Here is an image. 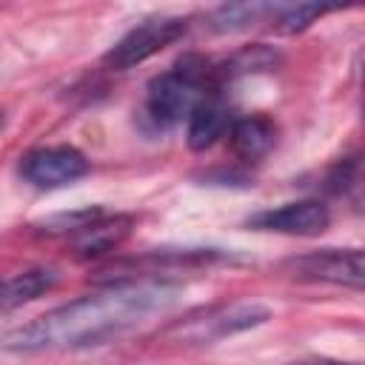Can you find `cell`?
Listing matches in <instances>:
<instances>
[{
	"label": "cell",
	"mask_w": 365,
	"mask_h": 365,
	"mask_svg": "<svg viewBox=\"0 0 365 365\" xmlns=\"http://www.w3.org/2000/svg\"><path fill=\"white\" fill-rule=\"evenodd\" d=\"M277 134H279L277 123L268 114H245V117H234L225 137L237 160L259 163L277 145Z\"/></svg>",
	"instance_id": "obj_10"
},
{
	"label": "cell",
	"mask_w": 365,
	"mask_h": 365,
	"mask_svg": "<svg viewBox=\"0 0 365 365\" xmlns=\"http://www.w3.org/2000/svg\"><path fill=\"white\" fill-rule=\"evenodd\" d=\"M291 365H359V362H342V359H331V356H305Z\"/></svg>",
	"instance_id": "obj_13"
},
{
	"label": "cell",
	"mask_w": 365,
	"mask_h": 365,
	"mask_svg": "<svg viewBox=\"0 0 365 365\" xmlns=\"http://www.w3.org/2000/svg\"><path fill=\"white\" fill-rule=\"evenodd\" d=\"M231 123H234V108L228 106V97L222 94V88H211L208 94H202V100L185 117V143H188V148L191 151H205V148L217 145L228 134Z\"/></svg>",
	"instance_id": "obj_9"
},
{
	"label": "cell",
	"mask_w": 365,
	"mask_h": 365,
	"mask_svg": "<svg viewBox=\"0 0 365 365\" xmlns=\"http://www.w3.org/2000/svg\"><path fill=\"white\" fill-rule=\"evenodd\" d=\"M180 288L145 279L117 282L103 291L86 294L66 305H57L0 336L3 351L43 354V351H80L120 339L145 319L165 314L177 302Z\"/></svg>",
	"instance_id": "obj_1"
},
{
	"label": "cell",
	"mask_w": 365,
	"mask_h": 365,
	"mask_svg": "<svg viewBox=\"0 0 365 365\" xmlns=\"http://www.w3.org/2000/svg\"><path fill=\"white\" fill-rule=\"evenodd\" d=\"M279 6H268V3H237V6H220L211 17L208 26L214 31H242V29H254V26H274Z\"/></svg>",
	"instance_id": "obj_12"
},
{
	"label": "cell",
	"mask_w": 365,
	"mask_h": 365,
	"mask_svg": "<svg viewBox=\"0 0 365 365\" xmlns=\"http://www.w3.org/2000/svg\"><path fill=\"white\" fill-rule=\"evenodd\" d=\"M60 274L48 265H31L23 271H14L9 277H0V311H14L43 294H48L57 285Z\"/></svg>",
	"instance_id": "obj_11"
},
{
	"label": "cell",
	"mask_w": 365,
	"mask_h": 365,
	"mask_svg": "<svg viewBox=\"0 0 365 365\" xmlns=\"http://www.w3.org/2000/svg\"><path fill=\"white\" fill-rule=\"evenodd\" d=\"M211 88H220L214 83V63L194 51L182 54L171 68H165L145 86L143 103L137 108L140 128L151 137L171 131Z\"/></svg>",
	"instance_id": "obj_2"
},
{
	"label": "cell",
	"mask_w": 365,
	"mask_h": 365,
	"mask_svg": "<svg viewBox=\"0 0 365 365\" xmlns=\"http://www.w3.org/2000/svg\"><path fill=\"white\" fill-rule=\"evenodd\" d=\"M0 128H3V111H0Z\"/></svg>",
	"instance_id": "obj_14"
},
{
	"label": "cell",
	"mask_w": 365,
	"mask_h": 365,
	"mask_svg": "<svg viewBox=\"0 0 365 365\" xmlns=\"http://www.w3.org/2000/svg\"><path fill=\"white\" fill-rule=\"evenodd\" d=\"M288 271L305 282H331L362 288V251L359 248H322L288 259Z\"/></svg>",
	"instance_id": "obj_6"
},
{
	"label": "cell",
	"mask_w": 365,
	"mask_h": 365,
	"mask_svg": "<svg viewBox=\"0 0 365 365\" xmlns=\"http://www.w3.org/2000/svg\"><path fill=\"white\" fill-rule=\"evenodd\" d=\"M128 225H131L128 217L106 214L103 208H86V211L60 217V222L51 231L71 237V242L83 254H103L128 234Z\"/></svg>",
	"instance_id": "obj_7"
},
{
	"label": "cell",
	"mask_w": 365,
	"mask_h": 365,
	"mask_svg": "<svg viewBox=\"0 0 365 365\" xmlns=\"http://www.w3.org/2000/svg\"><path fill=\"white\" fill-rule=\"evenodd\" d=\"M248 228L291 234V237H319L331 225V211L319 200H297L282 202L277 208H262L248 217Z\"/></svg>",
	"instance_id": "obj_8"
},
{
	"label": "cell",
	"mask_w": 365,
	"mask_h": 365,
	"mask_svg": "<svg viewBox=\"0 0 365 365\" xmlns=\"http://www.w3.org/2000/svg\"><path fill=\"white\" fill-rule=\"evenodd\" d=\"M188 23H191L188 17H177V14H151V17H143L137 26H131L103 54V66L111 68V71H128V68L145 63L148 57L160 54L174 40H180L188 31Z\"/></svg>",
	"instance_id": "obj_3"
},
{
	"label": "cell",
	"mask_w": 365,
	"mask_h": 365,
	"mask_svg": "<svg viewBox=\"0 0 365 365\" xmlns=\"http://www.w3.org/2000/svg\"><path fill=\"white\" fill-rule=\"evenodd\" d=\"M88 171H91L88 157L80 148L68 145V143L40 145V148H31L20 157V177L29 185L40 188V191H54V188L74 185Z\"/></svg>",
	"instance_id": "obj_5"
},
{
	"label": "cell",
	"mask_w": 365,
	"mask_h": 365,
	"mask_svg": "<svg viewBox=\"0 0 365 365\" xmlns=\"http://www.w3.org/2000/svg\"><path fill=\"white\" fill-rule=\"evenodd\" d=\"M271 317V311L259 302H231V305H211L202 308L185 319H180L168 336L177 342H191V345H202V342H214L248 328L262 325Z\"/></svg>",
	"instance_id": "obj_4"
}]
</instances>
